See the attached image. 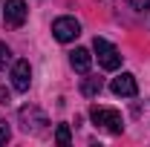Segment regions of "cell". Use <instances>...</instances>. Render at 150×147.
<instances>
[{"label": "cell", "instance_id": "1", "mask_svg": "<svg viewBox=\"0 0 150 147\" xmlns=\"http://www.w3.org/2000/svg\"><path fill=\"white\" fill-rule=\"evenodd\" d=\"M90 118H93L95 127L107 130L112 136H118L121 130H124V118H121V112L118 110H110V107H90Z\"/></svg>", "mask_w": 150, "mask_h": 147}, {"label": "cell", "instance_id": "2", "mask_svg": "<svg viewBox=\"0 0 150 147\" xmlns=\"http://www.w3.org/2000/svg\"><path fill=\"white\" fill-rule=\"evenodd\" d=\"M93 49H95V55H98V64L104 66V69H118L121 66V52L112 46L107 37H95L93 40Z\"/></svg>", "mask_w": 150, "mask_h": 147}, {"label": "cell", "instance_id": "3", "mask_svg": "<svg viewBox=\"0 0 150 147\" xmlns=\"http://www.w3.org/2000/svg\"><path fill=\"white\" fill-rule=\"evenodd\" d=\"M20 127L23 133H43L46 124H49V118H46V112L38 110V107H20Z\"/></svg>", "mask_w": 150, "mask_h": 147}, {"label": "cell", "instance_id": "4", "mask_svg": "<svg viewBox=\"0 0 150 147\" xmlns=\"http://www.w3.org/2000/svg\"><path fill=\"white\" fill-rule=\"evenodd\" d=\"M52 35H55L61 43H69V40H75V37L81 35V23L75 18H58L55 23H52Z\"/></svg>", "mask_w": 150, "mask_h": 147}, {"label": "cell", "instance_id": "5", "mask_svg": "<svg viewBox=\"0 0 150 147\" xmlns=\"http://www.w3.org/2000/svg\"><path fill=\"white\" fill-rule=\"evenodd\" d=\"M29 84H32V66H29V61H18L12 66V87L18 92H26Z\"/></svg>", "mask_w": 150, "mask_h": 147}, {"label": "cell", "instance_id": "6", "mask_svg": "<svg viewBox=\"0 0 150 147\" xmlns=\"http://www.w3.org/2000/svg\"><path fill=\"white\" fill-rule=\"evenodd\" d=\"M110 90L115 92V95H121V98H133V95L139 92V84H136V78H133L130 72H121V75L112 78Z\"/></svg>", "mask_w": 150, "mask_h": 147}, {"label": "cell", "instance_id": "7", "mask_svg": "<svg viewBox=\"0 0 150 147\" xmlns=\"http://www.w3.org/2000/svg\"><path fill=\"white\" fill-rule=\"evenodd\" d=\"M26 23V3L23 0H6V26L20 29Z\"/></svg>", "mask_w": 150, "mask_h": 147}, {"label": "cell", "instance_id": "8", "mask_svg": "<svg viewBox=\"0 0 150 147\" xmlns=\"http://www.w3.org/2000/svg\"><path fill=\"white\" fill-rule=\"evenodd\" d=\"M69 64H72V69L75 72H90V64H93V55H90V49H81V46H78V49H75L72 55H69Z\"/></svg>", "mask_w": 150, "mask_h": 147}, {"label": "cell", "instance_id": "9", "mask_svg": "<svg viewBox=\"0 0 150 147\" xmlns=\"http://www.w3.org/2000/svg\"><path fill=\"white\" fill-rule=\"evenodd\" d=\"M81 92H84L87 98H95V95L101 92V78H84V84H81Z\"/></svg>", "mask_w": 150, "mask_h": 147}, {"label": "cell", "instance_id": "10", "mask_svg": "<svg viewBox=\"0 0 150 147\" xmlns=\"http://www.w3.org/2000/svg\"><path fill=\"white\" fill-rule=\"evenodd\" d=\"M55 141L61 147H67L69 141H72V133H69V124H58V130H55Z\"/></svg>", "mask_w": 150, "mask_h": 147}, {"label": "cell", "instance_id": "11", "mask_svg": "<svg viewBox=\"0 0 150 147\" xmlns=\"http://www.w3.org/2000/svg\"><path fill=\"white\" fill-rule=\"evenodd\" d=\"M9 61H12V49H9L6 43H0V72L9 66Z\"/></svg>", "mask_w": 150, "mask_h": 147}, {"label": "cell", "instance_id": "12", "mask_svg": "<svg viewBox=\"0 0 150 147\" xmlns=\"http://www.w3.org/2000/svg\"><path fill=\"white\" fill-rule=\"evenodd\" d=\"M127 3H130L136 12H147L150 9V0H127Z\"/></svg>", "mask_w": 150, "mask_h": 147}, {"label": "cell", "instance_id": "13", "mask_svg": "<svg viewBox=\"0 0 150 147\" xmlns=\"http://www.w3.org/2000/svg\"><path fill=\"white\" fill-rule=\"evenodd\" d=\"M9 136H12V133H9V124H6V121H0V144H6V141H9Z\"/></svg>", "mask_w": 150, "mask_h": 147}, {"label": "cell", "instance_id": "14", "mask_svg": "<svg viewBox=\"0 0 150 147\" xmlns=\"http://www.w3.org/2000/svg\"><path fill=\"white\" fill-rule=\"evenodd\" d=\"M12 101V95H9V90H0V104H9Z\"/></svg>", "mask_w": 150, "mask_h": 147}]
</instances>
